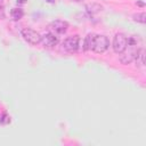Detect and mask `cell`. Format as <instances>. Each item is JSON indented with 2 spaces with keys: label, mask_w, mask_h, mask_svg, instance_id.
I'll return each instance as SVG.
<instances>
[{
  "label": "cell",
  "mask_w": 146,
  "mask_h": 146,
  "mask_svg": "<svg viewBox=\"0 0 146 146\" xmlns=\"http://www.w3.org/2000/svg\"><path fill=\"white\" fill-rule=\"evenodd\" d=\"M138 42L139 39L136 35H131V36H127V46L124 48V50L119 54L120 55V62L123 65L130 64L131 62L135 60L137 54H138Z\"/></svg>",
  "instance_id": "6da1fadb"
},
{
  "label": "cell",
  "mask_w": 146,
  "mask_h": 146,
  "mask_svg": "<svg viewBox=\"0 0 146 146\" xmlns=\"http://www.w3.org/2000/svg\"><path fill=\"white\" fill-rule=\"evenodd\" d=\"M110 47V40L106 35L102 34H92L91 42H90V49L97 54L105 52Z\"/></svg>",
  "instance_id": "7a4b0ae2"
},
{
  "label": "cell",
  "mask_w": 146,
  "mask_h": 146,
  "mask_svg": "<svg viewBox=\"0 0 146 146\" xmlns=\"http://www.w3.org/2000/svg\"><path fill=\"white\" fill-rule=\"evenodd\" d=\"M79 42H80V36L78 34L67 36L66 39H64V41L62 42V48L70 54L76 52L79 49Z\"/></svg>",
  "instance_id": "3957f363"
},
{
  "label": "cell",
  "mask_w": 146,
  "mask_h": 146,
  "mask_svg": "<svg viewBox=\"0 0 146 146\" xmlns=\"http://www.w3.org/2000/svg\"><path fill=\"white\" fill-rule=\"evenodd\" d=\"M23 39L30 43V44H38L41 42V35L33 29H30V27H25L22 30L21 32Z\"/></svg>",
  "instance_id": "277c9868"
},
{
  "label": "cell",
  "mask_w": 146,
  "mask_h": 146,
  "mask_svg": "<svg viewBox=\"0 0 146 146\" xmlns=\"http://www.w3.org/2000/svg\"><path fill=\"white\" fill-rule=\"evenodd\" d=\"M127 46V36L125 34L123 33H116L113 38V43H112V47H113V50L114 52L116 54H121L124 48Z\"/></svg>",
  "instance_id": "5b68a950"
},
{
  "label": "cell",
  "mask_w": 146,
  "mask_h": 146,
  "mask_svg": "<svg viewBox=\"0 0 146 146\" xmlns=\"http://www.w3.org/2000/svg\"><path fill=\"white\" fill-rule=\"evenodd\" d=\"M49 29L55 32L56 34H63L67 31L68 29V23L66 21H62V19H56V21H52L50 24H49Z\"/></svg>",
  "instance_id": "8992f818"
},
{
  "label": "cell",
  "mask_w": 146,
  "mask_h": 146,
  "mask_svg": "<svg viewBox=\"0 0 146 146\" xmlns=\"http://www.w3.org/2000/svg\"><path fill=\"white\" fill-rule=\"evenodd\" d=\"M41 42L46 48H52L58 43V38L52 33H46L41 36Z\"/></svg>",
  "instance_id": "52a82bcc"
},
{
  "label": "cell",
  "mask_w": 146,
  "mask_h": 146,
  "mask_svg": "<svg viewBox=\"0 0 146 146\" xmlns=\"http://www.w3.org/2000/svg\"><path fill=\"white\" fill-rule=\"evenodd\" d=\"M86 10L88 14L90 15H94V14H97L99 11L103 10V6L97 3V2H91V3H87L86 5Z\"/></svg>",
  "instance_id": "ba28073f"
},
{
  "label": "cell",
  "mask_w": 146,
  "mask_h": 146,
  "mask_svg": "<svg viewBox=\"0 0 146 146\" xmlns=\"http://www.w3.org/2000/svg\"><path fill=\"white\" fill-rule=\"evenodd\" d=\"M10 15L14 21H19L24 16V10L22 8H13L10 11Z\"/></svg>",
  "instance_id": "9c48e42d"
},
{
  "label": "cell",
  "mask_w": 146,
  "mask_h": 146,
  "mask_svg": "<svg viewBox=\"0 0 146 146\" xmlns=\"http://www.w3.org/2000/svg\"><path fill=\"white\" fill-rule=\"evenodd\" d=\"M132 19H133L135 22H138V23L145 24V23H146V14H145V11L135 14V15L132 16Z\"/></svg>",
  "instance_id": "30bf717a"
},
{
  "label": "cell",
  "mask_w": 146,
  "mask_h": 146,
  "mask_svg": "<svg viewBox=\"0 0 146 146\" xmlns=\"http://www.w3.org/2000/svg\"><path fill=\"white\" fill-rule=\"evenodd\" d=\"M91 36H92V34H88L87 36H86V40H84V47H83V50H88V49H90V42H91Z\"/></svg>",
  "instance_id": "8fae6325"
},
{
  "label": "cell",
  "mask_w": 146,
  "mask_h": 146,
  "mask_svg": "<svg viewBox=\"0 0 146 146\" xmlns=\"http://www.w3.org/2000/svg\"><path fill=\"white\" fill-rule=\"evenodd\" d=\"M0 123L1 124H8V123H10V116L7 113H3V115L0 117Z\"/></svg>",
  "instance_id": "7c38bea8"
},
{
  "label": "cell",
  "mask_w": 146,
  "mask_h": 146,
  "mask_svg": "<svg viewBox=\"0 0 146 146\" xmlns=\"http://www.w3.org/2000/svg\"><path fill=\"white\" fill-rule=\"evenodd\" d=\"M6 17V14H5V8L2 5H0V19H3Z\"/></svg>",
  "instance_id": "4fadbf2b"
},
{
  "label": "cell",
  "mask_w": 146,
  "mask_h": 146,
  "mask_svg": "<svg viewBox=\"0 0 146 146\" xmlns=\"http://www.w3.org/2000/svg\"><path fill=\"white\" fill-rule=\"evenodd\" d=\"M26 0H17V3H25Z\"/></svg>",
  "instance_id": "5bb4252c"
},
{
  "label": "cell",
  "mask_w": 146,
  "mask_h": 146,
  "mask_svg": "<svg viewBox=\"0 0 146 146\" xmlns=\"http://www.w3.org/2000/svg\"><path fill=\"white\" fill-rule=\"evenodd\" d=\"M136 3H137V5H139V6H141V7L144 6V2H136Z\"/></svg>",
  "instance_id": "9a60e30c"
},
{
  "label": "cell",
  "mask_w": 146,
  "mask_h": 146,
  "mask_svg": "<svg viewBox=\"0 0 146 146\" xmlns=\"http://www.w3.org/2000/svg\"><path fill=\"white\" fill-rule=\"evenodd\" d=\"M47 2H50V3H54L55 2V0H46Z\"/></svg>",
  "instance_id": "2e32d148"
},
{
  "label": "cell",
  "mask_w": 146,
  "mask_h": 146,
  "mask_svg": "<svg viewBox=\"0 0 146 146\" xmlns=\"http://www.w3.org/2000/svg\"><path fill=\"white\" fill-rule=\"evenodd\" d=\"M72 1H75V2H81L82 0H72Z\"/></svg>",
  "instance_id": "e0dca14e"
},
{
  "label": "cell",
  "mask_w": 146,
  "mask_h": 146,
  "mask_svg": "<svg viewBox=\"0 0 146 146\" xmlns=\"http://www.w3.org/2000/svg\"><path fill=\"white\" fill-rule=\"evenodd\" d=\"M0 1H1V0H0Z\"/></svg>",
  "instance_id": "ac0fdd59"
}]
</instances>
